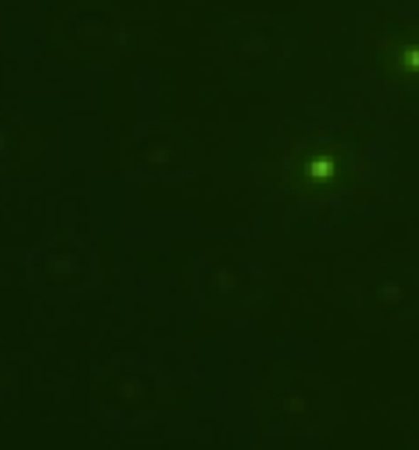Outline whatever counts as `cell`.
<instances>
[{
	"instance_id": "cell-1",
	"label": "cell",
	"mask_w": 419,
	"mask_h": 450,
	"mask_svg": "<svg viewBox=\"0 0 419 450\" xmlns=\"http://www.w3.org/2000/svg\"><path fill=\"white\" fill-rule=\"evenodd\" d=\"M299 169L303 172V178L322 179L332 172L334 164L331 159L322 155H302L299 159Z\"/></svg>"
}]
</instances>
